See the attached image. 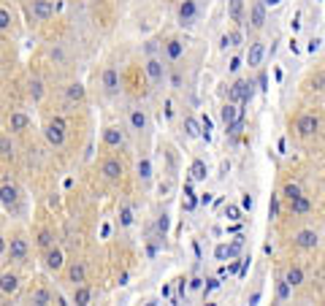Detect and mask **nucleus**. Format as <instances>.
<instances>
[{"mask_svg": "<svg viewBox=\"0 0 325 306\" xmlns=\"http://www.w3.org/2000/svg\"><path fill=\"white\" fill-rule=\"evenodd\" d=\"M27 125H30V120H27L25 114H19V111L11 114V130H25Z\"/></svg>", "mask_w": 325, "mask_h": 306, "instance_id": "31", "label": "nucleus"}, {"mask_svg": "<svg viewBox=\"0 0 325 306\" xmlns=\"http://www.w3.org/2000/svg\"><path fill=\"white\" fill-rule=\"evenodd\" d=\"M206 176H209L206 163L203 160H193V166H190V179H193V182H203Z\"/></svg>", "mask_w": 325, "mask_h": 306, "instance_id": "16", "label": "nucleus"}, {"mask_svg": "<svg viewBox=\"0 0 325 306\" xmlns=\"http://www.w3.org/2000/svg\"><path fill=\"white\" fill-rule=\"evenodd\" d=\"M62 263H65V260H62V252H60V249L57 247H49V249H46V269H52V271H60L62 269Z\"/></svg>", "mask_w": 325, "mask_h": 306, "instance_id": "14", "label": "nucleus"}, {"mask_svg": "<svg viewBox=\"0 0 325 306\" xmlns=\"http://www.w3.org/2000/svg\"><path fill=\"white\" fill-rule=\"evenodd\" d=\"M225 217L231 219V222H239V219H241V209L236 206V203H228V206H225Z\"/></svg>", "mask_w": 325, "mask_h": 306, "instance_id": "34", "label": "nucleus"}, {"mask_svg": "<svg viewBox=\"0 0 325 306\" xmlns=\"http://www.w3.org/2000/svg\"><path fill=\"white\" fill-rule=\"evenodd\" d=\"M44 133H46V141H49L52 146H62V144H65V122H62L60 117H54L52 122H46Z\"/></svg>", "mask_w": 325, "mask_h": 306, "instance_id": "1", "label": "nucleus"}, {"mask_svg": "<svg viewBox=\"0 0 325 306\" xmlns=\"http://www.w3.org/2000/svg\"><path fill=\"white\" fill-rule=\"evenodd\" d=\"M165 54H168V60H179L182 54H185V44H182L179 38H171V41L165 44Z\"/></svg>", "mask_w": 325, "mask_h": 306, "instance_id": "20", "label": "nucleus"}, {"mask_svg": "<svg viewBox=\"0 0 325 306\" xmlns=\"http://www.w3.org/2000/svg\"><path fill=\"white\" fill-rule=\"evenodd\" d=\"M263 60H266V44H252L249 52H247V65L249 68H258Z\"/></svg>", "mask_w": 325, "mask_h": 306, "instance_id": "6", "label": "nucleus"}, {"mask_svg": "<svg viewBox=\"0 0 325 306\" xmlns=\"http://www.w3.org/2000/svg\"><path fill=\"white\" fill-rule=\"evenodd\" d=\"M103 87H106V92H117V90H120V73H117L114 68L103 70Z\"/></svg>", "mask_w": 325, "mask_h": 306, "instance_id": "13", "label": "nucleus"}, {"mask_svg": "<svg viewBox=\"0 0 325 306\" xmlns=\"http://www.w3.org/2000/svg\"><path fill=\"white\" fill-rule=\"evenodd\" d=\"M282 195H284L287 201H293V198H298V195H301V187H298V184H284Z\"/></svg>", "mask_w": 325, "mask_h": 306, "instance_id": "37", "label": "nucleus"}, {"mask_svg": "<svg viewBox=\"0 0 325 306\" xmlns=\"http://www.w3.org/2000/svg\"><path fill=\"white\" fill-rule=\"evenodd\" d=\"M147 76H149V82L155 84H163V76H165V68H163V62L157 60V57H149L147 60Z\"/></svg>", "mask_w": 325, "mask_h": 306, "instance_id": "3", "label": "nucleus"}, {"mask_svg": "<svg viewBox=\"0 0 325 306\" xmlns=\"http://www.w3.org/2000/svg\"><path fill=\"white\" fill-rule=\"evenodd\" d=\"M9 25H11V14L6 11V9H0V30H6Z\"/></svg>", "mask_w": 325, "mask_h": 306, "instance_id": "40", "label": "nucleus"}, {"mask_svg": "<svg viewBox=\"0 0 325 306\" xmlns=\"http://www.w3.org/2000/svg\"><path fill=\"white\" fill-rule=\"evenodd\" d=\"M249 22H252V27H263L266 25V3L263 0H255V3H252Z\"/></svg>", "mask_w": 325, "mask_h": 306, "instance_id": "5", "label": "nucleus"}, {"mask_svg": "<svg viewBox=\"0 0 325 306\" xmlns=\"http://www.w3.org/2000/svg\"><path fill=\"white\" fill-rule=\"evenodd\" d=\"M276 214H279V198L271 195V203H268V217H276Z\"/></svg>", "mask_w": 325, "mask_h": 306, "instance_id": "39", "label": "nucleus"}, {"mask_svg": "<svg viewBox=\"0 0 325 306\" xmlns=\"http://www.w3.org/2000/svg\"><path fill=\"white\" fill-rule=\"evenodd\" d=\"M228 68H231V70H233V73H236V70H239V68H241V60H239V57H233V60H231V65H228Z\"/></svg>", "mask_w": 325, "mask_h": 306, "instance_id": "44", "label": "nucleus"}, {"mask_svg": "<svg viewBox=\"0 0 325 306\" xmlns=\"http://www.w3.org/2000/svg\"><path fill=\"white\" fill-rule=\"evenodd\" d=\"M0 158H6V160L14 158V144L9 136H0Z\"/></svg>", "mask_w": 325, "mask_h": 306, "instance_id": "29", "label": "nucleus"}, {"mask_svg": "<svg viewBox=\"0 0 325 306\" xmlns=\"http://www.w3.org/2000/svg\"><path fill=\"white\" fill-rule=\"evenodd\" d=\"M185 290H187V285H185V279H179V295H185ZM176 295V298H179Z\"/></svg>", "mask_w": 325, "mask_h": 306, "instance_id": "48", "label": "nucleus"}, {"mask_svg": "<svg viewBox=\"0 0 325 306\" xmlns=\"http://www.w3.org/2000/svg\"><path fill=\"white\" fill-rule=\"evenodd\" d=\"M241 41H244V35L239 33V30H231V33H225V35H223V41H220V44H223L225 49H228V46H239Z\"/></svg>", "mask_w": 325, "mask_h": 306, "instance_id": "27", "label": "nucleus"}, {"mask_svg": "<svg viewBox=\"0 0 325 306\" xmlns=\"http://www.w3.org/2000/svg\"><path fill=\"white\" fill-rule=\"evenodd\" d=\"M68 277H70L74 285H82V282H84V265L82 263H74V265H70V271H68Z\"/></svg>", "mask_w": 325, "mask_h": 306, "instance_id": "30", "label": "nucleus"}, {"mask_svg": "<svg viewBox=\"0 0 325 306\" xmlns=\"http://www.w3.org/2000/svg\"><path fill=\"white\" fill-rule=\"evenodd\" d=\"M103 141H106L109 146H122L125 136H122L120 128H106V130H103Z\"/></svg>", "mask_w": 325, "mask_h": 306, "instance_id": "17", "label": "nucleus"}, {"mask_svg": "<svg viewBox=\"0 0 325 306\" xmlns=\"http://www.w3.org/2000/svg\"><path fill=\"white\" fill-rule=\"evenodd\" d=\"M9 255H11V260H25V257H27V241L22 239V236H17V239H11Z\"/></svg>", "mask_w": 325, "mask_h": 306, "instance_id": "9", "label": "nucleus"}, {"mask_svg": "<svg viewBox=\"0 0 325 306\" xmlns=\"http://www.w3.org/2000/svg\"><path fill=\"white\" fill-rule=\"evenodd\" d=\"M90 298H92V290L87 287V285H79V287H76V293H74V303L87 306V303H90Z\"/></svg>", "mask_w": 325, "mask_h": 306, "instance_id": "23", "label": "nucleus"}, {"mask_svg": "<svg viewBox=\"0 0 325 306\" xmlns=\"http://www.w3.org/2000/svg\"><path fill=\"white\" fill-rule=\"evenodd\" d=\"M185 130H187V136H190V138H198V136L203 133V125L198 122L195 117H187V120H185Z\"/></svg>", "mask_w": 325, "mask_h": 306, "instance_id": "24", "label": "nucleus"}, {"mask_svg": "<svg viewBox=\"0 0 325 306\" xmlns=\"http://www.w3.org/2000/svg\"><path fill=\"white\" fill-rule=\"evenodd\" d=\"M258 84H260V90H268L266 84H268V79H266V73H260V79H258Z\"/></svg>", "mask_w": 325, "mask_h": 306, "instance_id": "47", "label": "nucleus"}, {"mask_svg": "<svg viewBox=\"0 0 325 306\" xmlns=\"http://www.w3.org/2000/svg\"><path fill=\"white\" fill-rule=\"evenodd\" d=\"M103 176H106L109 182H117V179L122 176V163L120 160H106L103 163Z\"/></svg>", "mask_w": 325, "mask_h": 306, "instance_id": "12", "label": "nucleus"}, {"mask_svg": "<svg viewBox=\"0 0 325 306\" xmlns=\"http://www.w3.org/2000/svg\"><path fill=\"white\" fill-rule=\"evenodd\" d=\"M120 225H125V227L133 225V211H130V206H125V209H122V214H120Z\"/></svg>", "mask_w": 325, "mask_h": 306, "instance_id": "38", "label": "nucleus"}, {"mask_svg": "<svg viewBox=\"0 0 325 306\" xmlns=\"http://www.w3.org/2000/svg\"><path fill=\"white\" fill-rule=\"evenodd\" d=\"M52 244H54L52 231H41V233H38V247H41V249H49Z\"/></svg>", "mask_w": 325, "mask_h": 306, "instance_id": "33", "label": "nucleus"}, {"mask_svg": "<svg viewBox=\"0 0 325 306\" xmlns=\"http://www.w3.org/2000/svg\"><path fill=\"white\" fill-rule=\"evenodd\" d=\"M17 198H19V190L14 184H3V187H0V201H3L6 206H14Z\"/></svg>", "mask_w": 325, "mask_h": 306, "instance_id": "18", "label": "nucleus"}, {"mask_svg": "<svg viewBox=\"0 0 325 306\" xmlns=\"http://www.w3.org/2000/svg\"><path fill=\"white\" fill-rule=\"evenodd\" d=\"M309 209H312V203H309V198H306L304 193H301L298 198L290 201V211H293V214H306Z\"/></svg>", "mask_w": 325, "mask_h": 306, "instance_id": "19", "label": "nucleus"}, {"mask_svg": "<svg viewBox=\"0 0 325 306\" xmlns=\"http://www.w3.org/2000/svg\"><path fill=\"white\" fill-rule=\"evenodd\" d=\"M320 49V38H312V41H309V52H317Z\"/></svg>", "mask_w": 325, "mask_h": 306, "instance_id": "45", "label": "nucleus"}, {"mask_svg": "<svg viewBox=\"0 0 325 306\" xmlns=\"http://www.w3.org/2000/svg\"><path fill=\"white\" fill-rule=\"evenodd\" d=\"M30 98H33V100H41L44 98V84L38 82V79L30 82Z\"/></svg>", "mask_w": 325, "mask_h": 306, "instance_id": "35", "label": "nucleus"}, {"mask_svg": "<svg viewBox=\"0 0 325 306\" xmlns=\"http://www.w3.org/2000/svg\"><path fill=\"white\" fill-rule=\"evenodd\" d=\"M17 290H19V277L17 274H3V277H0V293L14 295Z\"/></svg>", "mask_w": 325, "mask_h": 306, "instance_id": "10", "label": "nucleus"}, {"mask_svg": "<svg viewBox=\"0 0 325 306\" xmlns=\"http://www.w3.org/2000/svg\"><path fill=\"white\" fill-rule=\"evenodd\" d=\"M65 95H68V100H82L84 98V87L82 84H68Z\"/></svg>", "mask_w": 325, "mask_h": 306, "instance_id": "32", "label": "nucleus"}, {"mask_svg": "<svg viewBox=\"0 0 325 306\" xmlns=\"http://www.w3.org/2000/svg\"><path fill=\"white\" fill-rule=\"evenodd\" d=\"M290 295H293V285L287 279H279L276 282V301H287Z\"/></svg>", "mask_w": 325, "mask_h": 306, "instance_id": "26", "label": "nucleus"}, {"mask_svg": "<svg viewBox=\"0 0 325 306\" xmlns=\"http://www.w3.org/2000/svg\"><path fill=\"white\" fill-rule=\"evenodd\" d=\"M49 301H52V293H49V290L41 287V290H35V293H33V303H41V306H44V303H49Z\"/></svg>", "mask_w": 325, "mask_h": 306, "instance_id": "36", "label": "nucleus"}, {"mask_svg": "<svg viewBox=\"0 0 325 306\" xmlns=\"http://www.w3.org/2000/svg\"><path fill=\"white\" fill-rule=\"evenodd\" d=\"M239 244H236V241H233V244H220L217 249H214V257H217V260H233V257L236 255H239Z\"/></svg>", "mask_w": 325, "mask_h": 306, "instance_id": "11", "label": "nucleus"}, {"mask_svg": "<svg viewBox=\"0 0 325 306\" xmlns=\"http://www.w3.org/2000/svg\"><path fill=\"white\" fill-rule=\"evenodd\" d=\"M217 287H220V282H217V279H209V285L203 287V295H209L211 290H217Z\"/></svg>", "mask_w": 325, "mask_h": 306, "instance_id": "42", "label": "nucleus"}, {"mask_svg": "<svg viewBox=\"0 0 325 306\" xmlns=\"http://www.w3.org/2000/svg\"><path fill=\"white\" fill-rule=\"evenodd\" d=\"M312 84H317V90H325V76L320 73L317 79H312Z\"/></svg>", "mask_w": 325, "mask_h": 306, "instance_id": "43", "label": "nucleus"}, {"mask_svg": "<svg viewBox=\"0 0 325 306\" xmlns=\"http://www.w3.org/2000/svg\"><path fill=\"white\" fill-rule=\"evenodd\" d=\"M228 17H231V22H241V17H244V0H228Z\"/></svg>", "mask_w": 325, "mask_h": 306, "instance_id": "21", "label": "nucleus"}, {"mask_svg": "<svg viewBox=\"0 0 325 306\" xmlns=\"http://www.w3.org/2000/svg\"><path fill=\"white\" fill-rule=\"evenodd\" d=\"M138 179L141 182H149V179H152V163H149L147 158L138 160Z\"/></svg>", "mask_w": 325, "mask_h": 306, "instance_id": "28", "label": "nucleus"}, {"mask_svg": "<svg viewBox=\"0 0 325 306\" xmlns=\"http://www.w3.org/2000/svg\"><path fill=\"white\" fill-rule=\"evenodd\" d=\"M284 279H287L293 287H298V285H304V271H301L298 265H290L287 274H284Z\"/></svg>", "mask_w": 325, "mask_h": 306, "instance_id": "25", "label": "nucleus"}, {"mask_svg": "<svg viewBox=\"0 0 325 306\" xmlns=\"http://www.w3.org/2000/svg\"><path fill=\"white\" fill-rule=\"evenodd\" d=\"M296 244L301 249H314L317 247V233L314 231H301L298 236H296Z\"/></svg>", "mask_w": 325, "mask_h": 306, "instance_id": "15", "label": "nucleus"}, {"mask_svg": "<svg viewBox=\"0 0 325 306\" xmlns=\"http://www.w3.org/2000/svg\"><path fill=\"white\" fill-rule=\"evenodd\" d=\"M220 117H223V122H225V128H228V125H233L236 120H241L244 108L239 103H231V100H228V103L223 106V111H220Z\"/></svg>", "mask_w": 325, "mask_h": 306, "instance_id": "4", "label": "nucleus"}, {"mask_svg": "<svg viewBox=\"0 0 325 306\" xmlns=\"http://www.w3.org/2000/svg\"><path fill=\"white\" fill-rule=\"evenodd\" d=\"M195 14H198L195 0H185V3L179 6V22H182V25H193Z\"/></svg>", "mask_w": 325, "mask_h": 306, "instance_id": "7", "label": "nucleus"}, {"mask_svg": "<svg viewBox=\"0 0 325 306\" xmlns=\"http://www.w3.org/2000/svg\"><path fill=\"white\" fill-rule=\"evenodd\" d=\"M317 128H320V122H317V117H314V114H304V117H298V122H296V130H298V136H301V138L314 136Z\"/></svg>", "mask_w": 325, "mask_h": 306, "instance_id": "2", "label": "nucleus"}, {"mask_svg": "<svg viewBox=\"0 0 325 306\" xmlns=\"http://www.w3.org/2000/svg\"><path fill=\"white\" fill-rule=\"evenodd\" d=\"M266 6H276V3H282V0H263Z\"/></svg>", "mask_w": 325, "mask_h": 306, "instance_id": "50", "label": "nucleus"}, {"mask_svg": "<svg viewBox=\"0 0 325 306\" xmlns=\"http://www.w3.org/2000/svg\"><path fill=\"white\" fill-rule=\"evenodd\" d=\"M157 231H160L163 236H165V233H168V217H165V214H163L160 219H157Z\"/></svg>", "mask_w": 325, "mask_h": 306, "instance_id": "41", "label": "nucleus"}, {"mask_svg": "<svg viewBox=\"0 0 325 306\" xmlns=\"http://www.w3.org/2000/svg\"><path fill=\"white\" fill-rule=\"evenodd\" d=\"M130 128L133 130H147V114L144 111H141V108H133V111H130Z\"/></svg>", "mask_w": 325, "mask_h": 306, "instance_id": "22", "label": "nucleus"}, {"mask_svg": "<svg viewBox=\"0 0 325 306\" xmlns=\"http://www.w3.org/2000/svg\"><path fill=\"white\" fill-rule=\"evenodd\" d=\"M52 14H54L52 0H33V17L35 19H49Z\"/></svg>", "mask_w": 325, "mask_h": 306, "instance_id": "8", "label": "nucleus"}, {"mask_svg": "<svg viewBox=\"0 0 325 306\" xmlns=\"http://www.w3.org/2000/svg\"><path fill=\"white\" fill-rule=\"evenodd\" d=\"M228 171H231V163H223L220 166V176H228Z\"/></svg>", "mask_w": 325, "mask_h": 306, "instance_id": "46", "label": "nucleus"}, {"mask_svg": "<svg viewBox=\"0 0 325 306\" xmlns=\"http://www.w3.org/2000/svg\"><path fill=\"white\" fill-rule=\"evenodd\" d=\"M198 201H201V203H203V206H206V203H209V201H211V195H209V193H203V195H201V198H198Z\"/></svg>", "mask_w": 325, "mask_h": 306, "instance_id": "49", "label": "nucleus"}, {"mask_svg": "<svg viewBox=\"0 0 325 306\" xmlns=\"http://www.w3.org/2000/svg\"><path fill=\"white\" fill-rule=\"evenodd\" d=\"M3 249H6V239L0 236V252H3Z\"/></svg>", "mask_w": 325, "mask_h": 306, "instance_id": "51", "label": "nucleus"}]
</instances>
